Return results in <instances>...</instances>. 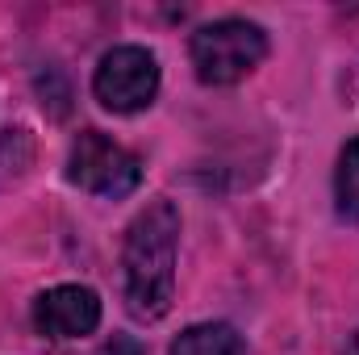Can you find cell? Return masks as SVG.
<instances>
[{"label": "cell", "mask_w": 359, "mask_h": 355, "mask_svg": "<svg viewBox=\"0 0 359 355\" xmlns=\"http://www.w3.org/2000/svg\"><path fill=\"white\" fill-rule=\"evenodd\" d=\"M334 209L343 222H359V138H351L334 168Z\"/></svg>", "instance_id": "obj_7"}, {"label": "cell", "mask_w": 359, "mask_h": 355, "mask_svg": "<svg viewBox=\"0 0 359 355\" xmlns=\"http://www.w3.org/2000/svg\"><path fill=\"white\" fill-rule=\"evenodd\" d=\"M172 355H243V339L230 322H196L180 330Z\"/></svg>", "instance_id": "obj_6"}, {"label": "cell", "mask_w": 359, "mask_h": 355, "mask_svg": "<svg viewBox=\"0 0 359 355\" xmlns=\"http://www.w3.org/2000/svg\"><path fill=\"white\" fill-rule=\"evenodd\" d=\"M92 92L109 113H142L159 96V59L147 46H113L96 63Z\"/></svg>", "instance_id": "obj_4"}, {"label": "cell", "mask_w": 359, "mask_h": 355, "mask_svg": "<svg viewBox=\"0 0 359 355\" xmlns=\"http://www.w3.org/2000/svg\"><path fill=\"white\" fill-rule=\"evenodd\" d=\"M176 243L180 209L159 196L151 201L126 230L121 276H126V309L138 322H159L176 297Z\"/></svg>", "instance_id": "obj_1"}, {"label": "cell", "mask_w": 359, "mask_h": 355, "mask_svg": "<svg viewBox=\"0 0 359 355\" xmlns=\"http://www.w3.org/2000/svg\"><path fill=\"white\" fill-rule=\"evenodd\" d=\"M34 326L46 339H84L100 326V297L88 284H55L34 301Z\"/></svg>", "instance_id": "obj_5"}, {"label": "cell", "mask_w": 359, "mask_h": 355, "mask_svg": "<svg viewBox=\"0 0 359 355\" xmlns=\"http://www.w3.org/2000/svg\"><path fill=\"white\" fill-rule=\"evenodd\" d=\"M67 180L92 196L121 201L142 184V159L100 130H84L67 151Z\"/></svg>", "instance_id": "obj_3"}, {"label": "cell", "mask_w": 359, "mask_h": 355, "mask_svg": "<svg viewBox=\"0 0 359 355\" xmlns=\"http://www.w3.org/2000/svg\"><path fill=\"white\" fill-rule=\"evenodd\" d=\"M96 355H147V347H142L134 335H113V339H109Z\"/></svg>", "instance_id": "obj_8"}, {"label": "cell", "mask_w": 359, "mask_h": 355, "mask_svg": "<svg viewBox=\"0 0 359 355\" xmlns=\"http://www.w3.org/2000/svg\"><path fill=\"white\" fill-rule=\"evenodd\" d=\"M343 355H359V330H355V335H351V343L343 347Z\"/></svg>", "instance_id": "obj_9"}, {"label": "cell", "mask_w": 359, "mask_h": 355, "mask_svg": "<svg viewBox=\"0 0 359 355\" xmlns=\"http://www.w3.org/2000/svg\"><path fill=\"white\" fill-rule=\"evenodd\" d=\"M188 55H192V72L201 84L226 88V84L247 80L268 59V34L255 21L222 17V21H209L192 34Z\"/></svg>", "instance_id": "obj_2"}]
</instances>
